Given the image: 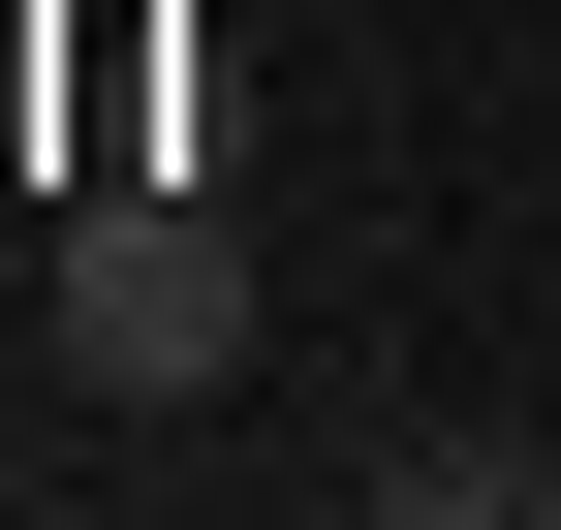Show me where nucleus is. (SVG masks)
Instances as JSON below:
<instances>
[{
  "instance_id": "1",
  "label": "nucleus",
  "mask_w": 561,
  "mask_h": 530,
  "mask_svg": "<svg viewBox=\"0 0 561 530\" xmlns=\"http://www.w3.org/2000/svg\"><path fill=\"white\" fill-rule=\"evenodd\" d=\"M32 312H62L94 406H219V375H250V250H219V187H94Z\"/></svg>"
},
{
  "instance_id": "2",
  "label": "nucleus",
  "mask_w": 561,
  "mask_h": 530,
  "mask_svg": "<svg viewBox=\"0 0 561 530\" xmlns=\"http://www.w3.org/2000/svg\"><path fill=\"white\" fill-rule=\"evenodd\" d=\"M125 187H250V32H125Z\"/></svg>"
},
{
  "instance_id": "3",
  "label": "nucleus",
  "mask_w": 561,
  "mask_h": 530,
  "mask_svg": "<svg viewBox=\"0 0 561 530\" xmlns=\"http://www.w3.org/2000/svg\"><path fill=\"white\" fill-rule=\"evenodd\" d=\"M343 530H530V437H375Z\"/></svg>"
},
{
  "instance_id": "4",
  "label": "nucleus",
  "mask_w": 561,
  "mask_h": 530,
  "mask_svg": "<svg viewBox=\"0 0 561 530\" xmlns=\"http://www.w3.org/2000/svg\"><path fill=\"white\" fill-rule=\"evenodd\" d=\"M530 530H561V437H530Z\"/></svg>"
}]
</instances>
